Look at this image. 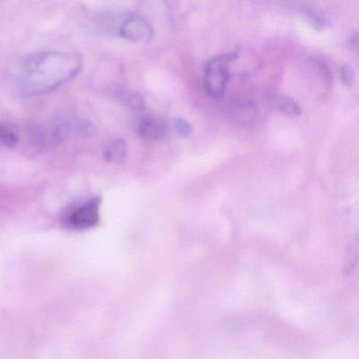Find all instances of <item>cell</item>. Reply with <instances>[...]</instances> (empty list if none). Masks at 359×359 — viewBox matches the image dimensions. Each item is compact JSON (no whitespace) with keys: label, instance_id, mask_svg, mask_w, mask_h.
Listing matches in <instances>:
<instances>
[{"label":"cell","instance_id":"1","mask_svg":"<svg viewBox=\"0 0 359 359\" xmlns=\"http://www.w3.org/2000/svg\"><path fill=\"white\" fill-rule=\"evenodd\" d=\"M83 66V58L72 52H35L12 65L8 75L10 89L18 97L51 93L74 79Z\"/></svg>","mask_w":359,"mask_h":359},{"label":"cell","instance_id":"2","mask_svg":"<svg viewBox=\"0 0 359 359\" xmlns=\"http://www.w3.org/2000/svg\"><path fill=\"white\" fill-rule=\"evenodd\" d=\"M237 57V51L220 54L208 62L205 69V88L212 98H222L230 79V64Z\"/></svg>","mask_w":359,"mask_h":359},{"label":"cell","instance_id":"3","mask_svg":"<svg viewBox=\"0 0 359 359\" xmlns=\"http://www.w3.org/2000/svg\"><path fill=\"white\" fill-rule=\"evenodd\" d=\"M100 207L102 199L100 196L72 205L62 215V224L73 230L93 228L100 222Z\"/></svg>","mask_w":359,"mask_h":359},{"label":"cell","instance_id":"4","mask_svg":"<svg viewBox=\"0 0 359 359\" xmlns=\"http://www.w3.org/2000/svg\"><path fill=\"white\" fill-rule=\"evenodd\" d=\"M119 35L133 43H149L154 35L152 25L142 16L126 18L118 29Z\"/></svg>","mask_w":359,"mask_h":359},{"label":"cell","instance_id":"5","mask_svg":"<svg viewBox=\"0 0 359 359\" xmlns=\"http://www.w3.org/2000/svg\"><path fill=\"white\" fill-rule=\"evenodd\" d=\"M68 126L65 123L52 126V127H36L32 132V138L37 146L43 148H51L60 142H64L69 133Z\"/></svg>","mask_w":359,"mask_h":359},{"label":"cell","instance_id":"6","mask_svg":"<svg viewBox=\"0 0 359 359\" xmlns=\"http://www.w3.org/2000/svg\"><path fill=\"white\" fill-rule=\"evenodd\" d=\"M228 116L239 126H251L258 117V109L249 100L233 102L228 108Z\"/></svg>","mask_w":359,"mask_h":359},{"label":"cell","instance_id":"7","mask_svg":"<svg viewBox=\"0 0 359 359\" xmlns=\"http://www.w3.org/2000/svg\"><path fill=\"white\" fill-rule=\"evenodd\" d=\"M138 135L144 140L155 142L165 138V123L154 117L142 119L137 126Z\"/></svg>","mask_w":359,"mask_h":359},{"label":"cell","instance_id":"8","mask_svg":"<svg viewBox=\"0 0 359 359\" xmlns=\"http://www.w3.org/2000/svg\"><path fill=\"white\" fill-rule=\"evenodd\" d=\"M165 123V138H174V140H182L188 137L192 132V126L186 119L175 117V118L168 119Z\"/></svg>","mask_w":359,"mask_h":359},{"label":"cell","instance_id":"9","mask_svg":"<svg viewBox=\"0 0 359 359\" xmlns=\"http://www.w3.org/2000/svg\"><path fill=\"white\" fill-rule=\"evenodd\" d=\"M127 153V142L123 138H117L107 144L104 150V157L109 163H121L125 161Z\"/></svg>","mask_w":359,"mask_h":359},{"label":"cell","instance_id":"10","mask_svg":"<svg viewBox=\"0 0 359 359\" xmlns=\"http://www.w3.org/2000/svg\"><path fill=\"white\" fill-rule=\"evenodd\" d=\"M300 13L304 20L316 30H323L330 26L329 20L321 12L311 6H302L300 7Z\"/></svg>","mask_w":359,"mask_h":359},{"label":"cell","instance_id":"11","mask_svg":"<svg viewBox=\"0 0 359 359\" xmlns=\"http://www.w3.org/2000/svg\"><path fill=\"white\" fill-rule=\"evenodd\" d=\"M119 100L123 102V106L127 107L129 110L134 112H140L146 109V102L140 94L136 93L130 90H123L119 93Z\"/></svg>","mask_w":359,"mask_h":359},{"label":"cell","instance_id":"12","mask_svg":"<svg viewBox=\"0 0 359 359\" xmlns=\"http://www.w3.org/2000/svg\"><path fill=\"white\" fill-rule=\"evenodd\" d=\"M274 104L280 112L289 116H297L302 113L299 104L287 96L279 95L274 98Z\"/></svg>","mask_w":359,"mask_h":359},{"label":"cell","instance_id":"13","mask_svg":"<svg viewBox=\"0 0 359 359\" xmlns=\"http://www.w3.org/2000/svg\"><path fill=\"white\" fill-rule=\"evenodd\" d=\"M18 142H20V136L16 130L11 126L0 123V144L12 148L18 146Z\"/></svg>","mask_w":359,"mask_h":359},{"label":"cell","instance_id":"14","mask_svg":"<svg viewBox=\"0 0 359 359\" xmlns=\"http://www.w3.org/2000/svg\"><path fill=\"white\" fill-rule=\"evenodd\" d=\"M339 76L342 83L346 86H353L355 81V73L353 71L352 67L341 66L339 69Z\"/></svg>","mask_w":359,"mask_h":359}]
</instances>
